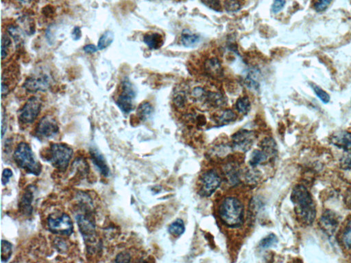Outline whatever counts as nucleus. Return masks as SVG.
<instances>
[{
	"mask_svg": "<svg viewBox=\"0 0 351 263\" xmlns=\"http://www.w3.org/2000/svg\"><path fill=\"white\" fill-rule=\"evenodd\" d=\"M291 201L299 221L305 225L312 224L316 216V205L307 188L302 185L295 186L292 192Z\"/></svg>",
	"mask_w": 351,
	"mask_h": 263,
	"instance_id": "nucleus-1",
	"label": "nucleus"
},
{
	"mask_svg": "<svg viewBox=\"0 0 351 263\" xmlns=\"http://www.w3.org/2000/svg\"><path fill=\"white\" fill-rule=\"evenodd\" d=\"M218 214L224 224L229 228H239L243 222L244 207L237 198L227 197L220 204Z\"/></svg>",
	"mask_w": 351,
	"mask_h": 263,
	"instance_id": "nucleus-2",
	"label": "nucleus"
},
{
	"mask_svg": "<svg viewBox=\"0 0 351 263\" xmlns=\"http://www.w3.org/2000/svg\"><path fill=\"white\" fill-rule=\"evenodd\" d=\"M13 159L18 167L30 174L38 176L42 171V166L37 160L29 145L25 142L18 144L14 152Z\"/></svg>",
	"mask_w": 351,
	"mask_h": 263,
	"instance_id": "nucleus-3",
	"label": "nucleus"
},
{
	"mask_svg": "<svg viewBox=\"0 0 351 263\" xmlns=\"http://www.w3.org/2000/svg\"><path fill=\"white\" fill-rule=\"evenodd\" d=\"M73 150L67 145L53 144L46 152V159L54 167L60 171L67 170L72 158Z\"/></svg>",
	"mask_w": 351,
	"mask_h": 263,
	"instance_id": "nucleus-4",
	"label": "nucleus"
},
{
	"mask_svg": "<svg viewBox=\"0 0 351 263\" xmlns=\"http://www.w3.org/2000/svg\"><path fill=\"white\" fill-rule=\"evenodd\" d=\"M76 219L79 231L85 243H87L88 246L96 244V226L94 216L89 213V211L86 213L77 214Z\"/></svg>",
	"mask_w": 351,
	"mask_h": 263,
	"instance_id": "nucleus-5",
	"label": "nucleus"
},
{
	"mask_svg": "<svg viewBox=\"0 0 351 263\" xmlns=\"http://www.w3.org/2000/svg\"><path fill=\"white\" fill-rule=\"evenodd\" d=\"M48 228L50 232L58 235H71L73 232V225L70 216L67 213L51 214L47 221Z\"/></svg>",
	"mask_w": 351,
	"mask_h": 263,
	"instance_id": "nucleus-6",
	"label": "nucleus"
},
{
	"mask_svg": "<svg viewBox=\"0 0 351 263\" xmlns=\"http://www.w3.org/2000/svg\"><path fill=\"white\" fill-rule=\"evenodd\" d=\"M135 87L128 80L122 82L121 93L117 97L116 103L120 110L125 114L130 113L134 109V100L136 97Z\"/></svg>",
	"mask_w": 351,
	"mask_h": 263,
	"instance_id": "nucleus-7",
	"label": "nucleus"
},
{
	"mask_svg": "<svg viewBox=\"0 0 351 263\" xmlns=\"http://www.w3.org/2000/svg\"><path fill=\"white\" fill-rule=\"evenodd\" d=\"M42 103L37 97H31L19 110V119L24 124H30L40 113Z\"/></svg>",
	"mask_w": 351,
	"mask_h": 263,
	"instance_id": "nucleus-8",
	"label": "nucleus"
},
{
	"mask_svg": "<svg viewBox=\"0 0 351 263\" xmlns=\"http://www.w3.org/2000/svg\"><path fill=\"white\" fill-rule=\"evenodd\" d=\"M221 178L214 170L206 171L200 177L199 193L202 197H210L219 188Z\"/></svg>",
	"mask_w": 351,
	"mask_h": 263,
	"instance_id": "nucleus-9",
	"label": "nucleus"
},
{
	"mask_svg": "<svg viewBox=\"0 0 351 263\" xmlns=\"http://www.w3.org/2000/svg\"><path fill=\"white\" fill-rule=\"evenodd\" d=\"M52 83L51 76L46 73H38L28 77L23 87L29 93L44 92L51 87Z\"/></svg>",
	"mask_w": 351,
	"mask_h": 263,
	"instance_id": "nucleus-10",
	"label": "nucleus"
},
{
	"mask_svg": "<svg viewBox=\"0 0 351 263\" xmlns=\"http://www.w3.org/2000/svg\"><path fill=\"white\" fill-rule=\"evenodd\" d=\"M59 132L58 123L55 118L46 115L39 121L35 130V135L40 139H48L56 136Z\"/></svg>",
	"mask_w": 351,
	"mask_h": 263,
	"instance_id": "nucleus-11",
	"label": "nucleus"
},
{
	"mask_svg": "<svg viewBox=\"0 0 351 263\" xmlns=\"http://www.w3.org/2000/svg\"><path fill=\"white\" fill-rule=\"evenodd\" d=\"M255 137V133L253 132L241 130L233 136V144L234 148L240 151L247 152L253 144Z\"/></svg>",
	"mask_w": 351,
	"mask_h": 263,
	"instance_id": "nucleus-12",
	"label": "nucleus"
},
{
	"mask_svg": "<svg viewBox=\"0 0 351 263\" xmlns=\"http://www.w3.org/2000/svg\"><path fill=\"white\" fill-rule=\"evenodd\" d=\"M333 143L335 146L345 150L347 156L343 159V164L345 167H351V133L342 132L333 137Z\"/></svg>",
	"mask_w": 351,
	"mask_h": 263,
	"instance_id": "nucleus-13",
	"label": "nucleus"
},
{
	"mask_svg": "<svg viewBox=\"0 0 351 263\" xmlns=\"http://www.w3.org/2000/svg\"><path fill=\"white\" fill-rule=\"evenodd\" d=\"M339 217L333 211L325 210L320 216L319 225L322 231L327 235H334L339 226Z\"/></svg>",
	"mask_w": 351,
	"mask_h": 263,
	"instance_id": "nucleus-14",
	"label": "nucleus"
},
{
	"mask_svg": "<svg viewBox=\"0 0 351 263\" xmlns=\"http://www.w3.org/2000/svg\"><path fill=\"white\" fill-rule=\"evenodd\" d=\"M91 160L93 161V163L96 166L98 169L99 170L100 173L105 177H108L110 174V169H109L108 164L107 163L105 157L97 148H91L90 150Z\"/></svg>",
	"mask_w": 351,
	"mask_h": 263,
	"instance_id": "nucleus-15",
	"label": "nucleus"
},
{
	"mask_svg": "<svg viewBox=\"0 0 351 263\" xmlns=\"http://www.w3.org/2000/svg\"><path fill=\"white\" fill-rule=\"evenodd\" d=\"M33 200V187L27 188L26 190L23 193L20 202H19V208L21 213L26 216L31 215L32 211H33V207H32Z\"/></svg>",
	"mask_w": 351,
	"mask_h": 263,
	"instance_id": "nucleus-16",
	"label": "nucleus"
},
{
	"mask_svg": "<svg viewBox=\"0 0 351 263\" xmlns=\"http://www.w3.org/2000/svg\"><path fill=\"white\" fill-rule=\"evenodd\" d=\"M205 72L214 78H221L223 76V67L220 60L216 57L207 59L204 64Z\"/></svg>",
	"mask_w": 351,
	"mask_h": 263,
	"instance_id": "nucleus-17",
	"label": "nucleus"
},
{
	"mask_svg": "<svg viewBox=\"0 0 351 263\" xmlns=\"http://www.w3.org/2000/svg\"><path fill=\"white\" fill-rule=\"evenodd\" d=\"M226 99L223 94L218 92L208 91L204 105L211 108H220L226 105Z\"/></svg>",
	"mask_w": 351,
	"mask_h": 263,
	"instance_id": "nucleus-18",
	"label": "nucleus"
},
{
	"mask_svg": "<svg viewBox=\"0 0 351 263\" xmlns=\"http://www.w3.org/2000/svg\"><path fill=\"white\" fill-rule=\"evenodd\" d=\"M144 42L150 49L158 50L164 44L163 36L157 32H148L144 36Z\"/></svg>",
	"mask_w": 351,
	"mask_h": 263,
	"instance_id": "nucleus-19",
	"label": "nucleus"
},
{
	"mask_svg": "<svg viewBox=\"0 0 351 263\" xmlns=\"http://www.w3.org/2000/svg\"><path fill=\"white\" fill-rule=\"evenodd\" d=\"M200 40V36L193 33L189 30H184L182 32L180 41L186 48H194L198 46Z\"/></svg>",
	"mask_w": 351,
	"mask_h": 263,
	"instance_id": "nucleus-20",
	"label": "nucleus"
},
{
	"mask_svg": "<svg viewBox=\"0 0 351 263\" xmlns=\"http://www.w3.org/2000/svg\"><path fill=\"white\" fill-rule=\"evenodd\" d=\"M153 107L148 102H144L138 107L137 115L141 121H146L153 113Z\"/></svg>",
	"mask_w": 351,
	"mask_h": 263,
	"instance_id": "nucleus-21",
	"label": "nucleus"
},
{
	"mask_svg": "<svg viewBox=\"0 0 351 263\" xmlns=\"http://www.w3.org/2000/svg\"><path fill=\"white\" fill-rule=\"evenodd\" d=\"M269 157L270 156L263 150L261 151V150H256L252 152L249 163L252 167H257L259 164L266 162Z\"/></svg>",
	"mask_w": 351,
	"mask_h": 263,
	"instance_id": "nucleus-22",
	"label": "nucleus"
},
{
	"mask_svg": "<svg viewBox=\"0 0 351 263\" xmlns=\"http://www.w3.org/2000/svg\"><path fill=\"white\" fill-rule=\"evenodd\" d=\"M237 114L235 112L233 111L231 109L225 110L218 117V124L220 126H225V125L229 124V123L234 122L237 119Z\"/></svg>",
	"mask_w": 351,
	"mask_h": 263,
	"instance_id": "nucleus-23",
	"label": "nucleus"
},
{
	"mask_svg": "<svg viewBox=\"0 0 351 263\" xmlns=\"http://www.w3.org/2000/svg\"><path fill=\"white\" fill-rule=\"evenodd\" d=\"M340 240L346 248L351 250V217L344 227Z\"/></svg>",
	"mask_w": 351,
	"mask_h": 263,
	"instance_id": "nucleus-24",
	"label": "nucleus"
},
{
	"mask_svg": "<svg viewBox=\"0 0 351 263\" xmlns=\"http://www.w3.org/2000/svg\"><path fill=\"white\" fill-rule=\"evenodd\" d=\"M261 146L263 151L266 152L270 157H274L277 155V145L271 138H265L261 141Z\"/></svg>",
	"mask_w": 351,
	"mask_h": 263,
	"instance_id": "nucleus-25",
	"label": "nucleus"
},
{
	"mask_svg": "<svg viewBox=\"0 0 351 263\" xmlns=\"http://www.w3.org/2000/svg\"><path fill=\"white\" fill-rule=\"evenodd\" d=\"M235 108L240 114H248L250 110V102L248 97L243 96L239 98L236 102Z\"/></svg>",
	"mask_w": 351,
	"mask_h": 263,
	"instance_id": "nucleus-26",
	"label": "nucleus"
},
{
	"mask_svg": "<svg viewBox=\"0 0 351 263\" xmlns=\"http://www.w3.org/2000/svg\"><path fill=\"white\" fill-rule=\"evenodd\" d=\"M185 227H184V221L182 219H178L174 221L168 228V231L172 235L175 237H179L184 233Z\"/></svg>",
	"mask_w": 351,
	"mask_h": 263,
	"instance_id": "nucleus-27",
	"label": "nucleus"
},
{
	"mask_svg": "<svg viewBox=\"0 0 351 263\" xmlns=\"http://www.w3.org/2000/svg\"><path fill=\"white\" fill-rule=\"evenodd\" d=\"M114 40V34L112 31H107L102 35L98 43V50H103L108 48Z\"/></svg>",
	"mask_w": 351,
	"mask_h": 263,
	"instance_id": "nucleus-28",
	"label": "nucleus"
},
{
	"mask_svg": "<svg viewBox=\"0 0 351 263\" xmlns=\"http://www.w3.org/2000/svg\"><path fill=\"white\" fill-rule=\"evenodd\" d=\"M208 91L203 87H196L193 88L191 92V97L196 103H205L206 96H207Z\"/></svg>",
	"mask_w": 351,
	"mask_h": 263,
	"instance_id": "nucleus-29",
	"label": "nucleus"
},
{
	"mask_svg": "<svg viewBox=\"0 0 351 263\" xmlns=\"http://www.w3.org/2000/svg\"><path fill=\"white\" fill-rule=\"evenodd\" d=\"M12 246L8 241H1V262H8L12 256Z\"/></svg>",
	"mask_w": 351,
	"mask_h": 263,
	"instance_id": "nucleus-30",
	"label": "nucleus"
},
{
	"mask_svg": "<svg viewBox=\"0 0 351 263\" xmlns=\"http://www.w3.org/2000/svg\"><path fill=\"white\" fill-rule=\"evenodd\" d=\"M224 7L227 12H235L242 8V3L240 0H225Z\"/></svg>",
	"mask_w": 351,
	"mask_h": 263,
	"instance_id": "nucleus-31",
	"label": "nucleus"
},
{
	"mask_svg": "<svg viewBox=\"0 0 351 263\" xmlns=\"http://www.w3.org/2000/svg\"><path fill=\"white\" fill-rule=\"evenodd\" d=\"M187 98L185 92L183 91H179L175 93L173 98L174 104L177 108H180L184 106L187 103Z\"/></svg>",
	"mask_w": 351,
	"mask_h": 263,
	"instance_id": "nucleus-32",
	"label": "nucleus"
},
{
	"mask_svg": "<svg viewBox=\"0 0 351 263\" xmlns=\"http://www.w3.org/2000/svg\"><path fill=\"white\" fill-rule=\"evenodd\" d=\"M311 87L312 88L313 91H314L315 94L321 100L322 103L325 104L329 103V101H330V96H329V95L325 91H324L323 89L318 87V85H315V84H311Z\"/></svg>",
	"mask_w": 351,
	"mask_h": 263,
	"instance_id": "nucleus-33",
	"label": "nucleus"
},
{
	"mask_svg": "<svg viewBox=\"0 0 351 263\" xmlns=\"http://www.w3.org/2000/svg\"><path fill=\"white\" fill-rule=\"evenodd\" d=\"M10 46H11V40L10 37L6 35H3L1 39V59L3 60L8 55Z\"/></svg>",
	"mask_w": 351,
	"mask_h": 263,
	"instance_id": "nucleus-34",
	"label": "nucleus"
},
{
	"mask_svg": "<svg viewBox=\"0 0 351 263\" xmlns=\"http://www.w3.org/2000/svg\"><path fill=\"white\" fill-rule=\"evenodd\" d=\"M332 1L333 0H316L313 3V9L318 12L325 11Z\"/></svg>",
	"mask_w": 351,
	"mask_h": 263,
	"instance_id": "nucleus-35",
	"label": "nucleus"
},
{
	"mask_svg": "<svg viewBox=\"0 0 351 263\" xmlns=\"http://www.w3.org/2000/svg\"><path fill=\"white\" fill-rule=\"evenodd\" d=\"M201 2L214 11L221 12L223 10L220 0H201Z\"/></svg>",
	"mask_w": 351,
	"mask_h": 263,
	"instance_id": "nucleus-36",
	"label": "nucleus"
},
{
	"mask_svg": "<svg viewBox=\"0 0 351 263\" xmlns=\"http://www.w3.org/2000/svg\"><path fill=\"white\" fill-rule=\"evenodd\" d=\"M277 241H278V239H277L275 234H270L268 237H265L264 239L261 240L260 243H259V246L263 249L268 248L277 243Z\"/></svg>",
	"mask_w": 351,
	"mask_h": 263,
	"instance_id": "nucleus-37",
	"label": "nucleus"
},
{
	"mask_svg": "<svg viewBox=\"0 0 351 263\" xmlns=\"http://www.w3.org/2000/svg\"><path fill=\"white\" fill-rule=\"evenodd\" d=\"M286 0H275L272 6V10L274 13H279L284 8Z\"/></svg>",
	"mask_w": 351,
	"mask_h": 263,
	"instance_id": "nucleus-38",
	"label": "nucleus"
},
{
	"mask_svg": "<svg viewBox=\"0 0 351 263\" xmlns=\"http://www.w3.org/2000/svg\"><path fill=\"white\" fill-rule=\"evenodd\" d=\"M130 254L126 252H122L119 253V255L116 257V263H129L130 261Z\"/></svg>",
	"mask_w": 351,
	"mask_h": 263,
	"instance_id": "nucleus-39",
	"label": "nucleus"
},
{
	"mask_svg": "<svg viewBox=\"0 0 351 263\" xmlns=\"http://www.w3.org/2000/svg\"><path fill=\"white\" fill-rule=\"evenodd\" d=\"M12 171L11 169H5L3 170L2 172V176H1V183H2L3 186H6L7 184L8 183L10 178L12 176Z\"/></svg>",
	"mask_w": 351,
	"mask_h": 263,
	"instance_id": "nucleus-40",
	"label": "nucleus"
},
{
	"mask_svg": "<svg viewBox=\"0 0 351 263\" xmlns=\"http://www.w3.org/2000/svg\"><path fill=\"white\" fill-rule=\"evenodd\" d=\"M344 201H345L346 207L351 210V188L346 192Z\"/></svg>",
	"mask_w": 351,
	"mask_h": 263,
	"instance_id": "nucleus-41",
	"label": "nucleus"
},
{
	"mask_svg": "<svg viewBox=\"0 0 351 263\" xmlns=\"http://www.w3.org/2000/svg\"><path fill=\"white\" fill-rule=\"evenodd\" d=\"M84 51L87 53H96L98 50V48L96 47L94 45H87L83 48Z\"/></svg>",
	"mask_w": 351,
	"mask_h": 263,
	"instance_id": "nucleus-42",
	"label": "nucleus"
},
{
	"mask_svg": "<svg viewBox=\"0 0 351 263\" xmlns=\"http://www.w3.org/2000/svg\"><path fill=\"white\" fill-rule=\"evenodd\" d=\"M71 35H72L73 39H74V40H78L82 36L81 30H80V28H78V27H76V28L73 29Z\"/></svg>",
	"mask_w": 351,
	"mask_h": 263,
	"instance_id": "nucleus-43",
	"label": "nucleus"
},
{
	"mask_svg": "<svg viewBox=\"0 0 351 263\" xmlns=\"http://www.w3.org/2000/svg\"><path fill=\"white\" fill-rule=\"evenodd\" d=\"M6 130V115L3 113V110L2 111V116H1V136L2 138L4 136L5 132Z\"/></svg>",
	"mask_w": 351,
	"mask_h": 263,
	"instance_id": "nucleus-44",
	"label": "nucleus"
},
{
	"mask_svg": "<svg viewBox=\"0 0 351 263\" xmlns=\"http://www.w3.org/2000/svg\"><path fill=\"white\" fill-rule=\"evenodd\" d=\"M19 1H21L22 3H27L32 2L33 0H19Z\"/></svg>",
	"mask_w": 351,
	"mask_h": 263,
	"instance_id": "nucleus-45",
	"label": "nucleus"
}]
</instances>
